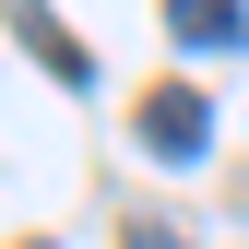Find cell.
Returning <instances> with one entry per match:
<instances>
[{
    "mask_svg": "<svg viewBox=\"0 0 249 249\" xmlns=\"http://www.w3.org/2000/svg\"><path fill=\"white\" fill-rule=\"evenodd\" d=\"M202 142H213V107L190 95V83H154V95H142V154H166V166H190Z\"/></svg>",
    "mask_w": 249,
    "mask_h": 249,
    "instance_id": "cell-2",
    "label": "cell"
},
{
    "mask_svg": "<svg viewBox=\"0 0 249 249\" xmlns=\"http://www.w3.org/2000/svg\"><path fill=\"white\" fill-rule=\"evenodd\" d=\"M119 249H190V237H178L166 213H131V226H119Z\"/></svg>",
    "mask_w": 249,
    "mask_h": 249,
    "instance_id": "cell-4",
    "label": "cell"
},
{
    "mask_svg": "<svg viewBox=\"0 0 249 249\" xmlns=\"http://www.w3.org/2000/svg\"><path fill=\"white\" fill-rule=\"evenodd\" d=\"M0 24H12V48H36V71H48V83H71V95L95 83V48H83L48 0H0Z\"/></svg>",
    "mask_w": 249,
    "mask_h": 249,
    "instance_id": "cell-1",
    "label": "cell"
},
{
    "mask_svg": "<svg viewBox=\"0 0 249 249\" xmlns=\"http://www.w3.org/2000/svg\"><path fill=\"white\" fill-rule=\"evenodd\" d=\"M166 36L178 48H249V12L237 0H166Z\"/></svg>",
    "mask_w": 249,
    "mask_h": 249,
    "instance_id": "cell-3",
    "label": "cell"
}]
</instances>
